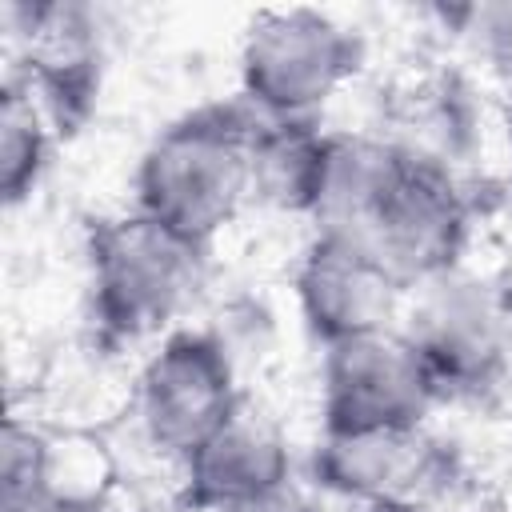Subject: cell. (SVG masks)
<instances>
[{
    "label": "cell",
    "instance_id": "cell-1",
    "mask_svg": "<svg viewBox=\"0 0 512 512\" xmlns=\"http://www.w3.org/2000/svg\"><path fill=\"white\" fill-rule=\"evenodd\" d=\"M260 120L248 100L232 96L196 104L164 124L136 164L132 208L208 248L252 196Z\"/></svg>",
    "mask_w": 512,
    "mask_h": 512
},
{
    "label": "cell",
    "instance_id": "cell-2",
    "mask_svg": "<svg viewBox=\"0 0 512 512\" xmlns=\"http://www.w3.org/2000/svg\"><path fill=\"white\" fill-rule=\"evenodd\" d=\"M84 264L96 344L116 352L152 332H172V320L204 284L208 248L132 208L88 220Z\"/></svg>",
    "mask_w": 512,
    "mask_h": 512
},
{
    "label": "cell",
    "instance_id": "cell-3",
    "mask_svg": "<svg viewBox=\"0 0 512 512\" xmlns=\"http://www.w3.org/2000/svg\"><path fill=\"white\" fill-rule=\"evenodd\" d=\"M364 64V40L320 8H268L240 44V100L264 120L316 116Z\"/></svg>",
    "mask_w": 512,
    "mask_h": 512
},
{
    "label": "cell",
    "instance_id": "cell-4",
    "mask_svg": "<svg viewBox=\"0 0 512 512\" xmlns=\"http://www.w3.org/2000/svg\"><path fill=\"white\" fill-rule=\"evenodd\" d=\"M472 236V200L452 168L396 140V156L356 240H364L404 288L452 276Z\"/></svg>",
    "mask_w": 512,
    "mask_h": 512
},
{
    "label": "cell",
    "instance_id": "cell-5",
    "mask_svg": "<svg viewBox=\"0 0 512 512\" xmlns=\"http://www.w3.org/2000/svg\"><path fill=\"white\" fill-rule=\"evenodd\" d=\"M244 396L236 384V364L220 332L212 328H172L160 348L144 360L136 376V416L144 440L184 464L212 432H220Z\"/></svg>",
    "mask_w": 512,
    "mask_h": 512
},
{
    "label": "cell",
    "instance_id": "cell-6",
    "mask_svg": "<svg viewBox=\"0 0 512 512\" xmlns=\"http://www.w3.org/2000/svg\"><path fill=\"white\" fill-rule=\"evenodd\" d=\"M400 332L416 348L440 400H476L508 376L512 312L484 280L452 272L424 284V296Z\"/></svg>",
    "mask_w": 512,
    "mask_h": 512
},
{
    "label": "cell",
    "instance_id": "cell-7",
    "mask_svg": "<svg viewBox=\"0 0 512 512\" xmlns=\"http://www.w3.org/2000/svg\"><path fill=\"white\" fill-rule=\"evenodd\" d=\"M16 48L12 72L32 88L56 132H80L104 84V32L80 0H16L4 8Z\"/></svg>",
    "mask_w": 512,
    "mask_h": 512
},
{
    "label": "cell",
    "instance_id": "cell-8",
    "mask_svg": "<svg viewBox=\"0 0 512 512\" xmlns=\"http://www.w3.org/2000/svg\"><path fill=\"white\" fill-rule=\"evenodd\" d=\"M432 404H440V396L400 328L368 332L324 348L320 432L424 428Z\"/></svg>",
    "mask_w": 512,
    "mask_h": 512
},
{
    "label": "cell",
    "instance_id": "cell-9",
    "mask_svg": "<svg viewBox=\"0 0 512 512\" xmlns=\"http://www.w3.org/2000/svg\"><path fill=\"white\" fill-rule=\"evenodd\" d=\"M312 488L368 504L384 496L432 508L464 484V456L456 444L424 432H320L304 464Z\"/></svg>",
    "mask_w": 512,
    "mask_h": 512
},
{
    "label": "cell",
    "instance_id": "cell-10",
    "mask_svg": "<svg viewBox=\"0 0 512 512\" xmlns=\"http://www.w3.org/2000/svg\"><path fill=\"white\" fill-rule=\"evenodd\" d=\"M296 308L324 348L392 328L404 284L356 236L316 232L296 260Z\"/></svg>",
    "mask_w": 512,
    "mask_h": 512
},
{
    "label": "cell",
    "instance_id": "cell-11",
    "mask_svg": "<svg viewBox=\"0 0 512 512\" xmlns=\"http://www.w3.org/2000/svg\"><path fill=\"white\" fill-rule=\"evenodd\" d=\"M284 480H292V448L284 432L240 404V412L180 464L176 500L184 512H224Z\"/></svg>",
    "mask_w": 512,
    "mask_h": 512
},
{
    "label": "cell",
    "instance_id": "cell-12",
    "mask_svg": "<svg viewBox=\"0 0 512 512\" xmlns=\"http://www.w3.org/2000/svg\"><path fill=\"white\" fill-rule=\"evenodd\" d=\"M328 156H332V132L320 128L316 116L260 120L252 144V196L280 212L312 220L324 192Z\"/></svg>",
    "mask_w": 512,
    "mask_h": 512
},
{
    "label": "cell",
    "instance_id": "cell-13",
    "mask_svg": "<svg viewBox=\"0 0 512 512\" xmlns=\"http://www.w3.org/2000/svg\"><path fill=\"white\" fill-rule=\"evenodd\" d=\"M36 476L68 512H100L116 484V460L88 428H36Z\"/></svg>",
    "mask_w": 512,
    "mask_h": 512
},
{
    "label": "cell",
    "instance_id": "cell-14",
    "mask_svg": "<svg viewBox=\"0 0 512 512\" xmlns=\"http://www.w3.org/2000/svg\"><path fill=\"white\" fill-rule=\"evenodd\" d=\"M48 152H52V120L44 116L32 88L16 72H8L0 88V200L4 208H20L36 192L48 168Z\"/></svg>",
    "mask_w": 512,
    "mask_h": 512
},
{
    "label": "cell",
    "instance_id": "cell-15",
    "mask_svg": "<svg viewBox=\"0 0 512 512\" xmlns=\"http://www.w3.org/2000/svg\"><path fill=\"white\" fill-rule=\"evenodd\" d=\"M0 512H68L36 476V424L8 416L0 444Z\"/></svg>",
    "mask_w": 512,
    "mask_h": 512
},
{
    "label": "cell",
    "instance_id": "cell-16",
    "mask_svg": "<svg viewBox=\"0 0 512 512\" xmlns=\"http://www.w3.org/2000/svg\"><path fill=\"white\" fill-rule=\"evenodd\" d=\"M456 16V32L468 36L472 52L500 76L512 84V0H496V4H468Z\"/></svg>",
    "mask_w": 512,
    "mask_h": 512
},
{
    "label": "cell",
    "instance_id": "cell-17",
    "mask_svg": "<svg viewBox=\"0 0 512 512\" xmlns=\"http://www.w3.org/2000/svg\"><path fill=\"white\" fill-rule=\"evenodd\" d=\"M224 512H320V508L296 480H284V484H276V488H268L260 496H248V500H240V504H232Z\"/></svg>",
    "mask_w": 512,
    "mask_h": 512
},
{
    "label": "cell",
    "instance_id": "cell-18",
    "mask_svg": "<svg viewBox=\"0 0 512 512\" xmlns=\"http://www.w3.org/2000/svg\"><path fill=\"white\" fill-rule=\"evenodd\" d=\"M352 512H432L416 500H400V496H384V500H368V504H356Z\"/></svg>",
    "mask_w": 512,
    "mask_h": 512
}]
</instances>
